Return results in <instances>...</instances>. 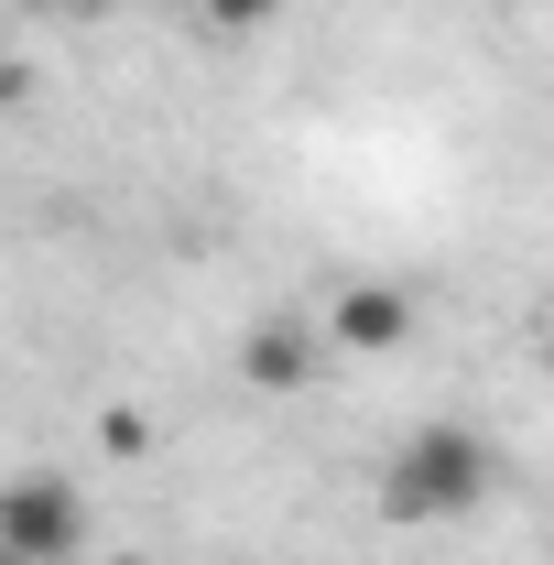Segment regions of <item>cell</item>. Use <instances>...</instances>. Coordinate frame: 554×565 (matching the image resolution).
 I'll return each instance as SVG.
<instances>
[{
    "instance_id": "obj_7",
    "label": "cell",
    "mask_w": 554,
    "mask_h": 565,
    "mask_svg": "<svg viewBox=\"0 0 554 565\" xmlns=\"http://www.w3.org/2000/svg\"><path fill=\"white\" fill-rule=\"evenodd\" d=\"M500 11H554V0H500Z\"/></svg>"
},
{
    "instance_id": "obj_9",
    "label": "cell",
    "mask_w": 554,
    "mask_h": 565,
    "mask_svg": "<svg viewBox=\"0 0 554 565\" xmlns=\"http://www.w3.org/2000/svg\"><path fill=\"white\" fill-rule=\"evenodd\" d=\"M544 349H554V338H544Z\"/></svg>"
},
{
    "instance_id": "obj_3",
    "label": "cell",
    "mask_w": 554,
    "mask_h": 565,
    "mask_svg": "<svg viewBox=\"0 0 554 565\" xmlns=\"http://www.w3.org/2000/svg\"><path fill=\"white\" fill-rule=\"evenodd\" d=\"M414 327H424V305L403 282H381V273H348L338 294H327V338H338L348 359H392Z\"/></svg>"
},
{
    "instance_id": "obj_8",
    "label": "cell",
    "mask_w": 554,
    "mask_h": 565,
    "mask_svg": "<svg viewBox=\"0 0 554 565\" xmlns=\"http://www.w3.org/2000/svg\"><path fill=\"white\" fill-rule=\"evenodd\" d=\"M98 565H152V555H98Z\"/></svg>"
},
{
    "instance_id": "obj_2",
    "label": "cell",
    "mask_w": 554,
    "mask_h": 565,
    "mask_svg": "<svg viewBox=\"0 0 554 565\" xmlns=\"http://www.w3.org/2000/svg\"><path fill=\"white\" fill-rule=\"evenodd\" d=\"M87 544V490L55 468H22L0 490V565H66Z\"/></svg>"
},
{
    "instance_id": "obj_6",
    "label": "cell",
    "mask_w": 554,
    "mask_h": 565,
    "mask_svg": "<svg viewBox=\"0 0 554 565\" xmlns=\"http://www.w3.org/2000/svg\"><path fill=\"white\" fill-rule=\"evenodd\" d=\"M33 11H66V22H98L109 0H33Z\"/></svg>"
},
{
    "instance_id": "obj_4",
    "label": "cell",
    "mask_w": 554,
    "mask_h": 565,
    "mask_svg": "<svg viewBox=\"0 0 554 565\" xmlns=\"http://www.w3.org/2000/svg\"><path fill=\"white\" fill-rule=\"evenodd\" d=\"M327 349H338L327 327H305V316H262V327L239 338V381H251V392H305V381L327 370Z\"/></svg>"
},
{
    "instance_id": "obj_1",
    "label": "cell",
    "mask_w": 554,
    "mask_h": 565,
    "mask_svg": "<svg viewBox=\"0 0 554 565\" xmlns=\"http://www.w3.org/2000/svg\"><path fill=\"white\" fill-rule=\"evenodd\" d=\"M500 479L479 424H414L392 457H381V522H468Z\"/></svg>"
},
{
    "instance_id": "obj_5",
    "label": "cell",
    "mask_w": 554,
    "mask_h": 565,
    "mask_svg": "<svg viewBox=\"0 0 554 565\" xmlns=\"http://www.w3.org/2000/svg\"><path fill=\"white\" fill-rule=\"evenodd\" d=\"M196 11H207V33H262L283 0H196Z\"/></svg>"
}]
</instances>
